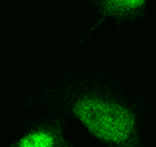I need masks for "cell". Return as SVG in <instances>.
<instances>
[{
  "instance_id": "obj_1",
  "label": "cell",
  "mask_w": 156,
  "mask_h": 147,
  "mask_svg": "<svg viewBox=\"0 0 156 147\" xmlns=\"http://www.w3.org/2000/svg\"><path fill=\"white\" fill-rule=\"evenodd\" d=\"M69 112L91 137L107 147H143L138 115L115 98L83 92L70 102Z\"/></svg>"
},
{
  "instance_id": "obj_2",
  "label": "cell",
  "mask_w": 156,
  "mask_h": 147,
  "mask_svg": "<svg viewBox=\"0 0 156 147\" xmlns=\"http://www.w3.org/2000/svg\"><path fill=\"white\" fill-rule=\"evenodd\" d=\"M64 128L62 117L38 120L18 139L5 147H76L65 138Z\"/></svg>"
},
{
  "instance_id": "obj_3",
  "label": "cell",
  "mask_w": 156,
  "mask_h": 147,
  "mask_svg": "<svg viewBox=\"0 0 156 147\" xmlns=\"http://www.w3.org/2000/svg\"><path fill=\"white\" fill-rule=\"evenodd\" d=\"M147 2L148 0H92L98 13L100 14V18L90 29L86 37L91 35L108 17L116 20L119 25L140 18L144 14Z\"/></svg>"
}]
</instances>
